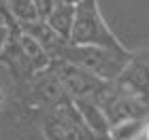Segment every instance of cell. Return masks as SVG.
<instances>
[{
    "mask_svg": "<svg viewBox=\"0 0 149 140\" xmlns=\"http://www.w3.org/2000/svg\"><path fill=\"white\" fill-rule=\"evenodd\" d=\"M58 59V57H56ZM60 59L77 64L87 72L96 74L104 81H115L124 72L130 51L128 49H111V47H96V45H72L68 43L60 53Z\"/></svg>",
    "mask_w": 149,
    "mask_h": 140,
    "instance_id": "1",
    "label": "cell"
},
{
    "mask_svg": "<svg viewBox=\"0 0 149 140\" xmlns=\"http://www.w3.org/2000/svg\"><path fill=\"white\" fill-rule=\"evenodd\" d=\"M70 43L126 49V45L113 34L109 23L104 21L98 0H79L74 4V23L70 32Z\"/></svg>",
    "mask_w": 149,
    "mask_h": 140,
    "instance_id": "2",
    "label": "cell"
},
{
    "mask_svg": "<svg viewBox=\"0 0 149 140\" xmlns=\"http://www.w3.org/2000/svg\"><path fill=\"white\" fill-rule=\"evenodd\" d=\"M43 134L47 140H94L96 136L85 125L83 117L79 115L72 98L53 104L51 112L43 123Z\"/></svg>",
    "mask_w": 149,
    "mask_h": 140,
    "instance_id": "3",
    "label": "cell"
},
{
    "mask_svg": "<svg viewBox=\"0 0 149 140\" xmlns=\"http://www.w3.org/2000/svg\"><path fill=\"white\" fill-rule=\"evenodd\" d=\"M51 72L58 77V81L62 83L64 91L68 93V98L77 100V98H96L98 91L104 87L109 81L100 79L92 72H87L85 68H81L77 64H70L66 59H51Z\"/></svg>",
    "mask_w": 149,
    "mask_h": 140,
    "instance_id": "4",
    "label": "cell"
},
{
    "mask_svg": "<svg viewBox=\"0 0 149 140\" xmlns=\"http://www.w3.org/2000/svg\"><path fill=\"white\" fill-rule=\"evenodd\" d=\"M115 85L149 106V45L130 51V59L124 72L115 79Z\"/></svg>",
    "mask_w": 149,
    "mask_h": 140,
    "instance_id": "5",
    "label": "cell"
},
{
    "mask_svg": "<svg viewBox=\"0 0 149 140\" xmlns=\"http://www.w3.org/2000/svg\"><path fill=\"white\" fill-rule=\"evenodd\" d=\"M17 26H19L24 32H28V34L34 38V41L43 47L47 53H49L51 59L60 57V53H62L64 47L68 45V41L60 36L58 32L45 21V19H36V21H30V23H17Z\"/></svg>",
    "mask_w": 149,
    "mask_h": 140,
    "instance_id": "6",
    "label": "cell"
},
{
    "mask_svg": "<svg viewBox=\"0 0 149 140\" xmlns=\"http://www.w3.org/2000/svg\"><path fill=\"white\" fill-rule=\"evenodd\" d=\"M72 102H74L79 115L83 117L85 125L92 130L94 136H109L111 123H109V119H107L104 110L100 108L92 98H77V100H72Z\"/></svg>",
    "mask_w": 149,
    "mask_h": 140,
    "instance_id": "7",
    "label": "cell"
},
{
    "mask_svg": "<svg viewBox=\"0 0 149 140\" xmlns=\"http://www.w3.org/2000/svg\"><path fill=\"white\" fill-rule=\"evenodd\" d=\"M45 21L62 38H66V41L70 43V32H72V23H74V4L58 0L56 6H53V11L45 17Z\"/></svg>",
    "mask_w": 149,
    "mask_h": 140,
    "instance_id": "8",
    "label": "cell"
},
{
    "mask_svg": "<svg viewBox=\"0 0 149 140\" xmlns=\"http://www.w3.org/2000/svg\"><path fill=\"white\" fill-rule=\"evenodd\" d=\"M145 123L147 119L143 115L117 121L109 128V138L111 140H139L145 136Z\"/></svg>",
    "mask_w": 149,
    "mask_h": 140,
    "instance_id": "9",
    "label": "cell"
},
{
    "mask_svg": "<svg viewBox=\"0 0 149 140\" xmlns=\"http://www.w3.org/2000/svg\"><path fill=\"white\" fill-rule=\"evenodd\" d=\"M6 17L0 19V53L6 49V45H9V41H11V34H13V28H11V23H9Z\"/></svg>",
    "mask_w": 149,
    "mask_h": 140,
    "instance_id": "10",
    "label": "cell"
},
{
    "mask_svg": "<svg viewBox=\"0 0 149 140\" xmlns=\"http://www.w3.org/2000/svg\"><path fill=\"white\" fill-rule=\"evenodd\" d=\"M32 2H34V6H36L38 17H40V19H45V17L53 11V6H56L58 0H32Z\"/></svg>",
    "mask_w": 149,
    "mask_h": 140,
    "instance_id": "11",
    "label": "cell"
},
{
    "mask_svg": "<svg viewBox=\"0 0 149 140\" xmlns=\"http://www.w3.org/2000/svg\"><path fill=\"white\" fill-rule=\"evenodd\" d=\"M145 140H149V119H147V123H145V136H143Z\"/></svg>",
    "mask_w": 149,
    "mask_h": 140,
    "instance_id": "12",
    "label": "cell"
},
{
    "mask_svg": "<svg viewBox=\"0 0 149 140\" xmlns=\"http://www.w3.org/2000/svg\"><path fill=\"white\" fill-rule=\"evenodd\" d=\"M62 2H68V4H77L79 0H62Z\"/></svg>",
    "mask_w": 149,
    "mask_h": 140,
    "instance_id": "13",
    "label": "cell"
},
{
    "mask_svg": "<svg viewBox=\"0 0 149 140\" xmlns=\"http://www.w3.org/2000/svg\"><path fill=\"white\" fill-rule=\"evenodd\" d=\"M2 17H4V13H2V11H0V19H2Z\"/></svg>",
    "mask_w": 149,
    "mask_h": 140,
    "instance_id": "14",
    "label": "cell"
}]
</instances>
